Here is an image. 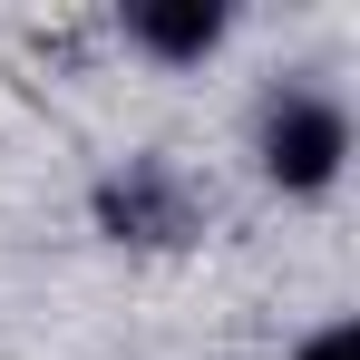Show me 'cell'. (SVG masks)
<instances>
[{
	"label": "cell",
	"instance_id": "1",
	"mask_svg": "<svg viewBox=\"0 0 360 360\" xmlns=\"http://www.w3.org/2000/svg\"><path fill=\"white\" fill-rule=\"evenodd\" d=\"M253 146H263V176L283 185V195H321V185H341V166H351V108L331 88H273Z\"/></svg>",
	"mask_w": 360,
	"mask_h": 360
},
{
	"label": "cell",
	"instance_id": "2",
	"mask_svg": "<svg viewBox=\"0 0 360 360\" xmlns=\"http://www.w3.org/2000/svg\"><path fill=\"white\" fill-rule=\"evenodd\" d=\"M127 39L185 68V59H214V49H224V10H214V0H146V10L127 20Z\"/></svg>",
	"mask_w": 360,
	"mask_h": 360
},
{
	"label": "cell",
	"instance_id": "3",
	"mask_svg": "<svg viewBox=\"0 0 360 360\" xmlns=\"http://www.w3.org/2000/svg\"><path fill=\"white\" fill-rule=\"evenodd\" d=\"M292 360H360V331H351V321H321V331H311Z\"/></svg>",
	"mask_w": 360,
	"mask_h": 360
}]
</instances>
